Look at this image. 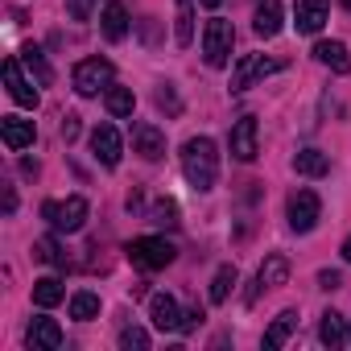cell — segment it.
<instances>
[{
    "mask_svg": "<svg viewBox=\"0 0 351 351\" xmlns=\"http://www.w3.org/2000/svg\"><path fill=\"white\" fill-rule=\"evenodd\" d=\"M182 173L195 191H211L219 178V149L211 136H191L182 145Z\"/></svg>",
    "mask_w": 351,
    "mask_h": 351,
    "instance_id": "6da1fadb",
    "label": "cell"
},
{
    "mask_svg": "<svg viewBox=\"0 0 351 351\" xmlns=\"http://www.w3.org/2000/svg\"><path fill=\"white\" fill-rule=\"evenodd\" d=\"M173 256H178V248H173L165 236H141V240L128 244V261L136 269H145V273H157V269L173 265Z\"/></svg>",
    "mask_w": 351,
    "mask_h": 351,
    "instance_id": "7a4b0ae2",
    "label": "cell"
},
{
    "mask_svg": "<svg viewBox=\"0 0 351 351\" xmlns=\"http://www.w3.org/2000/svg\"><path fill=\"white\" fill-rule=\"evenodd\" d=\"M112 79H116V66H112L108 58H83V62L75 66V75H71V83H75V91H79L83 99L108 91Z\"/></svg>",
    "mask_w": 351,
    "mask_h": 351,
    "instance_id": "3957f363",
    "label": "cell"
},
{
    "mask_svg": "<svg viewBox=\"0 0 351 351\" xmlns=\"http://www.w3.org/2000/svg\"><path fill=\"white\" fill-rule=\"evenodd\" d=\"M232 46H236V29H232V21L211 17L207 29H203V58H207V66H228Z\"/></svg>",
    "mask_w": 351,
    "mask_h": 351,
    "instance_id": "277c9868",
    "label": "cell"
},
{
    "mask_svg": "<svg viewBox=\"0 0 351 351\" xmlns=\"http://www.w3.org/2000/svg\"><path fill=\"white\" fill-rule=\"evenodd\" d=\"M42 215L50 219L54 232H79L87 223V199L83 195H71L66 203H42Z\"/></svg>",
    "mask_w": 351,
    "mask_h": 351,
    "instance_id": "5b68a950",
    "label": "cell"
},
{
    "mask_svg": "<svg viewBox=\"0 0 351 351\" xmlns=\"http://www.w3.org/2000/svg\"><path fill=\"white\" fill-rule=\"evenodd\" d=\"M277 71H281V62H277V58L244 54V58L236 62V71H232V91H248L256 79H269V75H277Z\"/></svg>",
    "mask_w": 351,
    "mask_h": 351,
    "instance_id": "8992f818",
    "label": "cell"
},
{
    "mask_svg": "<svg viewBox=\"0 0 351 351\" xmlns=\"http://www.w3.org/2000/svg\"><path fill=\"white\" fill-rule=\"evenodd\" d=\"M228 145H232V157H236V161H256V153H261V128H256V116H240V120L232 124Z\"/></svg>",
    "mask_w": 351,
    "mask_h": 351,
    "instance_id": "52a82bcc",
    "label": "cell"
},
{
    "mask_svg": "<svg viewBox=\"0 0 351 351\" xmlns=\"http://www.w3.org/2000/svg\"><path fill=\"white\" fill-rule=\"evenodd\" d=\"M318 215H322V203H318L314 191H293V195H289V228H293V232H302V236L314 232Z\"/></svg>",
    "mask_w": 351,
    "mask_h": 351,
    "instance_id": "ba28073f",
    "label": "cell"
},
{
    "mask_svg": "<svg viewBox=\"0 0 351 351\" xmlns=\"http://www.w3.org/2000/svg\"><path fill=\"white\" fill-rule=\"evenodd\" d=\"M91 153H95V161H99V165L116 169V165H120V153H124L120 132H116L112 124H99V128L91 132Z\"/></svg>",
    "mask_w": 351,
    "mask_h": 351,
    "instance_id": "9c48e42d",
    "label": "cell"
},
{
    "mask_svg": "<svg viewBox=\"0 0 351 351\" xmlns=\"http://www.w3.org/2000/svg\"><path fill=\"white\" fill-rule=\"evenodd\" d=\"M132 153H141L145 161H157L165 153V132L149 120H136L132 124Z\"/></svg>",
    "mask_w": 351,
    "mask_h": 351,
    "instance_id": "30bf717a",
    "label": "cell"
},
{
    "mask_svg": "<svg viewBox=\"0 0 351 351\" xmlns=\"http://www.w3.org/2000/svg\"><path fill=\"white\" fill-rule=\"evenodd\" d=\"M330 17V5L326 0H293V25L298 34H318Z\"/></svg>",
    "mask_w": 351,
    "mask_h": 351,
    "instance_id": "8fae6325",
    "label": "cell"
},
{
    "mask_svg": "<svg viewBox=\"0 0 351 351\" xmlns=\"http://www.w3.org/2000/svg\"><path fill=\"white\" fill-rule=\"evenodd\" d=\"M5 87L21 108H38V87L21 75V58H5Z\"/></svg>",
    "mask_w": 351,
    "mask_h": 351,
    "instance_id": "7c38bea8",
    "label": "cell"
},
{
    "mask_svg": "<svg viewBox=\"0 0 351 351\" xmlns=\"http://www.w3.org/2000/svg\"><path fill=\"white\" fill-rule=\"evenodd\" d=\"M149 318H153L157 330H182V310H178V302H173L169 293H153Z\"/></svg>",
    "mask_w": 351,
    "mask_h": 351,
    "instance_id": "4fadbf2b",
    "label": "cell"
},
{
    "mask_svg": "<svg viewBox=\"0 0 351 351\" xmlns=\"http://www.w3.org/2000/svg\"><path fill=\"white\" fill-rule=\"evenodd\" d=\"M25 343L34 351H54V347H62V326L54 318H34L29 330H25Z\"/></svg>",
    "mask_w": 351,
    "mask_h": 351,
    "instance_id": "5bb4252c",
    "label": "cell"
},
{
    "mask_svg": "<svg viewBox=\"0 0 351 351\" xmlns=\"http://www.w3.org/2000/svg\"><path fill=\"white\" fill-rule=\"evenodd\" d=\"M0 132H5V145H9L13 153L29 149V145H34V136H38L34 120H21V116H5V120H0Z\"/></svg>",
    "mask_w": 351,
    "mask_h": 351,
    "instance_id": "9a60e30c",
    "label": "cell"
},
{
    "mask_svg": "<svg viewBox=\"0 0 351 351\" xmlns=\"http://www.w3.org/2000/svg\"><path fill=\"white\" fill-rule=\"evenodd\" d=\"M99 29H104L108 42H124V34H128V9L120 5V0H108V5H104Z\"/></svg>",
    "mask_w": 351,
    "mask_h": 351,
    "instance_id": "2e32d148",
    "label": "cell"
},
{
    "mask_svg": "<svg viewBox=\"0 0 351 351\" xmlns=\"http://www.w3.org/2000/svg\"><path fill=\"white\" fill-rule=\"evenodd\" d=\"M252 29H256V38H277L281 34V0H261Z\"/></svg>",
    "mask_w": 351,
    "mask_h": 351,
    "instance_id": "e0dca14e",
    "label": "cell"
},
{
    "mask_svg": "<svg viewBox=\"0 0 351 351\" xmlns=\"http://www.w3.org/2000/svg\"><path fill=\"white\" fill-rule=\"evenodd\" d=\"M314 58H318L322 66H330L335 75H347V71H351V54H347L343 42H318V46H314Z\"/></svg>",
    "mask_w": 351,
    "mask_h": 351,
    "instance_id": "ac0fdd59",
    "label": "cell"
},
{
    "mask_svg": "<svg viewBox=\"0 0 351 351\" xmlns=\"http://www.w3.org/2000/svg\"><path fill=\"white\" fill-rule=\"evenodd\" d=\"M298 330V310H281L277 318H273V326L265 330V347L269 351H277V347H285V339Z\"/></svg>",
    "mask_w": 351,
    "mask_h": 351,
    "instance_id": "d6986e66",
    "label": "cell"
},
{
    "mask_svg": "<svg viewBox=\"0 0 351 351\" xmlns=\"http://www.w3.org/2000/svg\"><path fill=\"white\" fill-rule=\"evenodd\" d=\"M293 169L302 173V178H322V173L330 169V157L322 149H302V153H293Z\"/></svg>",
    "mask_w": 351,
    "mask_h": 351,
    "instance_id": "ffe728a7",
    "label": "cell"
},
{
    "mask_svg": "<svg viewBox=\"0 0 351 351\" xmlns=\"http://www.w3.org/2000/svg\"><path fill=\"white\" fill-rule=\"evenodd\" d=\"M256 281H261L265 289H277V285H285V281H289V261H285L281 252H273V256H265V265H261V273H256Z\"/></svg>",
    "mask_w": 351,
    "mask_h": 351,
    "instance_id": "44dd1931",
    "label": "cell"
},
{
    "mask_svg": "<svg viewBox=\"0 0 351 351\" xmlns=\"http://www.w3.org/2000/svg\"><path fill=\"white\" fill-rule=\"evenodd\" d=\"M178 5V21H173V42L182 50L195 42V0H173Z\"/></svg>",
    "mask_w": 351,
    "mask_h": 351,
    "instance_id": "7402d4cb",
    "label": "cell"
},
{
    "mask_svg": "<svg viewBox=\"0 0 351 351\" xmlns=\"http://www.w3.org/2000/svg\"><path fill=\"white\" fill-rule=\"evenodd\" d=\"M21 66L38 79V87H50V83H54V71H50V62H46V54H42L38 46H25V50H21Z\"/></svg>",
    "mask_w": 351,
    "mask_h": 351,
    "instance_id": "603a6c76",
    "label": "cell"
},
{
    "mask_svg": "<svg viewBox=\"0 0 351 351\" xmlns=\"http://www.w3.org/2000/svg\"><path fill=\"white\" fill-rule=\"evenodd\" d=\"M104 104H108V116H116V120H120V116H132L136 95H132V87H116V83H112V87L104 91Z\"/></svg>",
    "mask_w": 351,
    "mask_h": 351,
    "instance_id": "cb8c5ba5",
    "label": "cell"
},
{
    "mask_svg": "<svg viewBox=\"0 0 351 351\" xmlns=\"http://www.w3.org/2000/svg\"><path fill=\"white\" fill-rule=\"evenodd\" d=\"M62 298H66V289H62V281H58V277H42V281H34V302H38L42 310L58 306Z\"/></svg>",
    "mask_w": 351,
    "mask_h": 351,
    "instance_id": "d4e9b609",
    "label": "cell"
},
{
    "mask_svg": "<svg viewBox=\"0 0 351 351\" xmlns=\"http://www.w3.org/2000/svg\"><path fill=\"white\" fill-rule=\"evenodd\" d=\"M236 281H240L236 265H223V269L215 273V281H211V302H215V306H223V302H228V293L236 289Z\"/></svg>",
    "mask_w": 351,
    "mask_h": 351,
    "instance_id": "484cf974",
    "label": "cell"
},
{
    "mask_svg": "<svg viewBox=\"0 0 351 351\" xmlns=\"http://www.w3.org/2000/svg\"><path fill=\"white\" fill-rule=\"evenodd\" d=\"M34 256L46 261V265H54V269H66V252H62V244H58L54 236H42V240L34 244Z\"/></svg>",
    "mask_w": 351,
    "mask_h": 351,
    "instance_id": "4316f807",
    "label": "cell"
},
{
    "mask_svg": "<svg viewBox=\"0 0 351 351\" xmlns=\"http://www.w3.org/2000/svg\"><path fill=\"white\" fill-rule=\"evenodd\" d=\"M343 335H347V330H343V314L326 310V314H322V326H318V339H322L326 347H339V343H343Z\"/></svg>",
    "mask_w": 351,
    "mask_h": 351,
    "instance_id": "83f0119b",
    "label": "cell"
},
{
    "mask_svg": "<svg viewBox=\"0 0 351 351\" xmlns=\"http://www.w3.org/2000/svg\"><path fill=\"white\" fill-rule=\"evenodd\" d=\"M95 314H99V298H95V293H87V289H83V293H75V298H71V318L91 322Z\"/></svg>",
    "mask_w": 351,
    "mask_h": 351,
    "instance_id": "f1b7e54d",
    "label": "cell"
},
{
    "mask_svg": "<svg viewBox=\"0 0 351 351\" xmlns=\"http://www.w3.org/2000/svg\"><path fill=\"white\" fill-rule=\"evenodd\" d=\"M120 347H124V351H149V330L124 326V330H120Z\"/></svg>",
    "mask_w": 351,
    "mask_h": 351,
    "instance_id": "f546056e",
    "label": "cell"
},
{
    "mask_svg": "<svg viewBox=\"0 0 351 351\" xmlns=\"http://www.w3.org/2000/svg\"><path fill=\"white\" fill-rule=\"evenodd\" d=\"M95 5L99 0H66V13H71V21H91Z\"/></svg>",
    "mask_w": 351,
    "mask_h": 351,
    "instance_id": "4dcf8cb0",
    "label": "cell"
},
{
    "mask_svg": "<svg viewBox=\"0 0 351 351\" xmlns=\"http://www.w3.org/2000/svg\"><path fill=\"white\" fill-rule=\"evenodd\" d=\"M153 223H169L173 228V223H178V207H173V203H157L153 207Z\"/></svg>",
    "mask_w": 351,
    "mask_h": 351,
    "instance_id": "1f68e13d",
    "label": "cell"
},
{
    "mask_svg": "<svg viewBox=\"0 0 351 351\" xmlns=\"http://www.w3.org/2000/svg\"><path fill=\"white\" fill-rule=\"evenodd\" d=\"M75 136H79V116H66V120H62V141L71 145Z\"/></svg>",
    "mask_w": 351,
    "mask_h": 351,
    "instance_id": "d6a6232c",
    "label": "cell"
},
{
    "mask_svg": "<svg viewBox=\"0 0 351 351\" xmlns=\"http://www.w3.org/2000/svg\"><path fill=\"white\" fill-rule=\"evenodd\" d=\"M157 104H161V108H169V112H178V99H173V91H169V87H161V91H157Z\"/></svg>",
    "mask_w": 351,
    "mask_h": 351,
    "instance_id": "836d02e7",
    "label": "cell"
},
{
    "mask_svg": "<svg viewBox=\"0 0 351 351\" xmlns=\"http://www.w3.org/2000/svg\"><path fill=\"white\" fill-rule=\"evenodd\" d=\"M318 285H322V289H339V273L322 269V273H318Z\"/></svg>",
    "mask_w": 351,
    "mask_h": 351,
    "instance_id": "e575fe53",
    "label": "cell"
},
{
    "mask_svg": "<svg viewBox=\"0 0 351 351\" xmlns=\"http://www.w3.org/2000/svg\"><path fill=\"white\" fill-rule=\"evenodd\" d=\"M199 5H207V9H219V5H223V0H199Z\"/></svg>",
    "mask_w": 351,
    "mask_h": 351,
    "instance_id": "d590c367",
    "label": "cell"
},
{
    "mask_svg": "<svg viewBox=\"0 0 351 351\" xmlns=\"http://www.w3.org/2000/svg\"><path fill=\"white\" fill-rule=\"evenodd\" d=\"M343 261H351V236H347V244H343Z\"/></svg>",
    "mask_w": 351,
    "mask_h": 351,
    "instance_id": "8d00e7d4",
    "label": "cell"
},
{
    "mask_svg": "<svg viewBox=\"0 0 351 351\" xmlns=\"http://www.w3.org/2000/svg\"><path fill=\"white\" fill-rule=\"evenodd\" d=\"M347 335H351V330H347Z\"/></svg>",
    "mask_w": 351,
    "mask_h": 351,
    "instance_id": "74e56055",
    "label": "cell"
}]
</instances>
